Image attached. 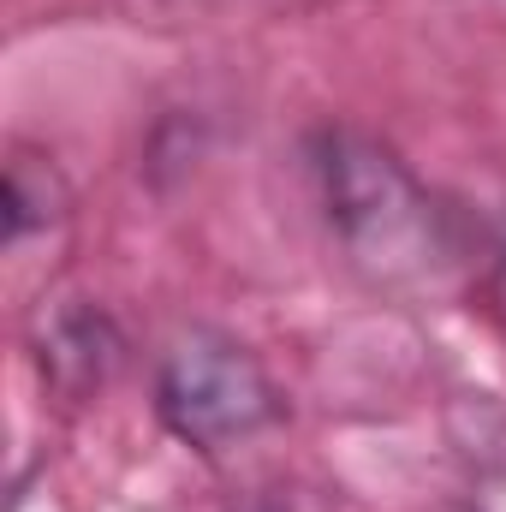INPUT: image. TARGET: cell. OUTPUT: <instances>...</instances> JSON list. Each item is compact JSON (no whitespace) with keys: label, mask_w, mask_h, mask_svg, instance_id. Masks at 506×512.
I'll use <instances>...</instances> for the list:
<instances>
[{"label":"cell","mask_w":506,"mask_h":512,"mask_svg":"<svg viewBox=\"0 0 506 512\" xmlns=\"http://www.w3.org/2000/svg\"><path fill=\"white\" fill-rule=\"evenodd\" d=\"M322 185H328V209L346 233V245L376 262V268H435L441 256V221L429 209V197L417 191V179L376 143L358 137H328L322 149Z\"/></svg>","instance_id":"6da1fadb"},{"label":"cell","mask_w":506,"mask_h":512,"mask_svg":"<svg viewBox=\"0 0 506 512\" xmlns=\"http://www.w3.org/2000/svg\"><path fill=\"white\" fill-rule=\"evenodd\" d=\"M155 405H161V423L179 441H191L197 453H227L280 417V399L262 376V364L239 340L209 334V328L185 334L161 358Z\"/></svg>","instance_id":"7a4b0ae2"},{"label":"cell","mask_w":506,"mask_h":512,"mask_svg":"<svg viewBox=\"0 0 506 512\" xmlns=\"http://www.w3.org/2000/svg\"><path fill=\"white\" fill-rule=\"evenodd\" d=\"M495 286H501V310H506V256H501V280Z\"/></svg>","instance_id":"3957f363"}]
</instances>
